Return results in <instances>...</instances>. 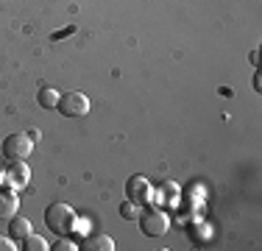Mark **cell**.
Wrapping results in <instances>:
<instances>
[{"mask_svg": "<svg viewBox=\"0 0 262 251\" xmlns=\"http://www.w3.org/2000/svg\"><path fill=\"white\" fill-rule=\"evenodd\" d=\"M76 210H73L70 204H64V201H51V204L45 206V226L53 232V235L64 237L73 232V223H76Z\"/></svg>", "mask_w": 262, "mask_h": 251, "instance_id": "1", "label": "cell"}, {"mask_svg": "<svg viewBox=\"0 0 262 251\" xmlns=\"http://www.w3.org/2000/svg\"><path fill=\"white\" fill-rule=\"evenodd\" d=\"M137 223H140V232L145 237H162L167 229H170V218H167V212L162 210V206H154V204H148L145 210H140Z\"/></svg>", "mask_w": 262, "mask_h": 251, "instance_id": "2", "label": "cell"}, {"mask_svg": "<svg viewBox=\"0 0 262 251\" xmlns=\"http://www.w3.org/2000/svg\"><path fill=\"white\" fill-rule=\"evenodd\" d=\"M90 109H92V100H90L86 92H81V90L61 92L59 103H56V112L64 115V117H84V115H90Z\"/></svg>", "mask_w": 262, "mask_h": 251, "instance_id": "3", "label": "cell"}, {"mask_svg": "<svg viewBox=\"0 0 262 251\" xmlns=\"http://www.w3.org/2000/svg\"><path fill=\"white\" fill-rule=\"evenodd\" d=\"M34 154V140L26 134H9L3 140V159L6 162H20V159H28Z\"/></svg>", "mask_w": 262, "mask_h": 251, "instance_id": "4", "label": "cell"}, {"mask_svg": "<svg viewBox=\"0 0 262 251\" xmlns=\"http://www.w3.org/2000/svg\"><path fill=\"white\" fill-rule=\"evenodd\" d=\"M126 198L134 201L140 206H148L154 198V184L148 181V176L137 173V176H128L126 179Z\"/></svg>", "mask_w": 262, "mask_h": 251, "instance_id": "5", "label": "cell"}, {"mask_svg": "<svg viewBox=\"0 0 262 251\" xmlns=\"http://www.w3.org/2000/svg\"><path fill=\"white\" fill-rule=\"evenodd\" d=\"M3 184L11 187V190H26L31 184V168H28V159H20V162H9V171L3 173Z\"/></svg>", "mask_w": 262, "mask_h": 251, "instance_id": "6", "label": "cell"}, {"mask_svg": "<svg viewBox=\"0 0 262 251\" xmlns=\"http://www.w3.org/2000/svg\"><path fill=\"white\" fill-rule=\"evenodd\" d=\"M20 210V198H17V190L0 184V221H11Z\"/></svg>", "mask_w": 262, "mask_h": 251, "instance_id": "7", "label": "cell"}, {"mask_svg": "<svg viewBox=\"0 0 262 251\" xmlns=\"http://www.w3.org/2000/svg\"><path fill=\"white\" fill-rule=\"evenodd\" d=\"M31 232H34V226H31V221H28L26 215H14V218L9 221V237H11V240L23 243V240L31 235Z\"/></svg>", "mask_w": 262, "mask_h": 251, "instance_id": "8", "label": "cell"}, {"mask_svg": "<svg viewBox=\"0 0 262 251\" xmlns=\"http://www.w3.org/2000/svg\"><path fill=\"white\" fill-rule=\"evenodd\" d=\"M81 248H86V251H115L117 246L109 235H86L84 243H81Z\"/></svg>", "mask_w": 262, "mask_h": 251, "instance_id": "9", "label": "cell"}, {"mask_svg": "<svg viewBox=\"0 0 262 251\" xmlns=\"http://www.w3.org/2000/svg\"><path fill=\"white\" fill-rule=\"evenodd\" d=\"M59 90H53V87H42L39 92H36V103L42 106V109H56V103H59Z\"/></svg>", "mask_w": 262, "mask_h": 251, "instance_id": "10", "label": "cell"}, {"mask_svg": "<svg viewBox=\"0 0 262 251\" xmlns=\"http://www.w3.org/2000/svg\"><path fill=\"white\" fill-rule=\"evenodd\" d=\"M20 248L23 251H45V248H51V243H48L42 235H34V232H31L26 240L20 243Z\"/></svg>", "mask_w": 262, "mask_h": 251, "instance_id": "11", "label": "cell"}, {"mask_svg": "<svg viewBox=\"0 0 262 251\" xmlns=\"http://www.w3.org/2000/svg\"><path fill=\"white\" fill-rule=\"evenodd\" d=\"M120 218H126V221H137L140 218V204H134V201H123L120 204Z\"/></svg>", "mask_w": 262, "mask_h": 251, "instance_id": "12", "label": "cell"}, {"mask_svg": "<svg viewBox=\"0 0 262 251\" xmlns=\"http://www.w3.org/2000/svg\"><path fill=\"white\" fill-rule=\"evenodd\" d=\"M81 246L76 240H73L70 235H64V237H59L56 243H51V251H78Z\"/></svg>", "mask_w": 262, "mask_h": 251, "instance_id": "13", "label": "cell"}, {"mask_svg": "<svg viewBox=\"0 0 262 251\" xmlns=\"http://www.w3.org/2000/svg\"><path fill=\"white\" fill-rule=\"evenodd\" d=\"M190 237H192V240H207V237H209V229H207V226H201V221H195V223H192L190 226Z\"/></svg>", "mask_w": 262, "mask_h": 251, "instance_id": "14", "label": "cell"}, {"mask_svg": "<svg viewBox=\"0 0 262 251\" xmlns=\"http://www.w3.org/2000/svg\"><path fill=\"white\" fill-rule=\"evenodd\" d=\"M70 235H90V221H86V218H76Z\"/></svg>", "mask_w": 262, "mask_h": 251, "instance_id": "15", "label": "cell"}, {"mask_svg": "<svg viewBox=\"0 0 262 251\" xmlns=\"http://www.w3.org/2000/svg\"><path fill=\"white\" fill-rule=\"evenodd\" d=\"M17 248H20L17 240H11L9 235H0V251H17Z\"/></svg>", "mask_w": 262, "mask_h": 251, "instance_id": "16", "label": "cell"}, {"mask_svg": "<svg viewBox=\"0 0 262 251\" xmlns=\"http://www.w3.org/2000/svg\"><path fill=\"white\" fill-rule=\"evenodd\" d=\"M254 90H257V92H262V78H259V73L254 75Z\"/></svg>", "mask_w": 262, "mask_h": 251, "instance_id": "17", "label": "cell"}, {"mask_svg": "<svg viewBox=\"0 0 262 251\" xmlns=\"http://www.w3.org/2000/svg\"><path fill=\"white\" fill-rule=\"evenodd\" d=\"M248 59H251V65H257V59H259V50H251V53H248Z\"/></svg>", "mask_w": 262, "mask_h": 251, "instance_id": "18", "label": "cell"}, {"mask_svg": "<svg viewBox=\"0 0 262 251\" xmlns=\"http://www.w3.org/2000/svg\"><path fill=\"white\" fill-rule=\"evenodd\" d=\"M0 184H3V173H0Z\"/></svg>", "mask_w": 262, "mask_h": 251, "instance_id": "19", "label": "cell"}]
</instances>
